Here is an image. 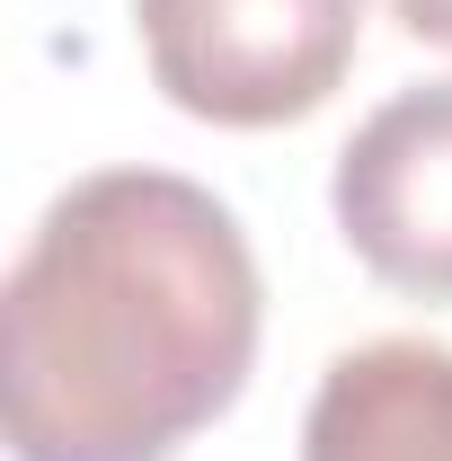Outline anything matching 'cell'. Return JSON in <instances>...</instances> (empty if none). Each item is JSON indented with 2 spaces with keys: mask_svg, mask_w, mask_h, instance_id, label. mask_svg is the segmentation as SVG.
I'll list each match as a JSON object with an SVG mask.
<instances>
[{
  "mask_svg": "<svg viewBox=\"0 0 452 461\" xmlns=\"http://www.w3.org/2000/svg\"><path fill=\"white\" fill-rule=\"evenodd\" d=\"M258 258L213 186L98 169L45 204L0 285L18 461H169L258 364Z\"/></svg>",
  "mask_w": 452,
  "mask_h": 461,
  "instance_id": "6da1fadb",
  "label": "cell"
},
{
  "mask_svg": "<svg viewBox=\"0 0 452 461\" xmlns=\"http://www.w3.org/2000/svg\"><path fill=\"white\" fill-rule=\"evenodd\" d=\"M160 98L267 133L329 107L364 45V0H133Z\"/></svg>",
  "mask_w": 452,
  "mask_h": 461,
  "instance_id": "7a4b0ae2",
  "label": "cell"
},
{
  "mask_svg": "<svg viewBox=\"0 0 452 461\" xmlns=\"http://www.w3.org/2000/svg\"><path fill=\"white\" fill-rule=\"evenodd\" d=\"M329 204L346 249L391 293L452 302V80H417L355 124Z\"/></svg>",
  "mask_w": 452,
  "mask_h": 461,
  "instance_id": "3957f363",
  "label": "cell"
},
{
  "mask_svg": "<svg viewBox=\"0 0 452 461\" xmlns=\"http://www.w3.org/2000/svg\"><path fill=\"white\" fill-rule=\"evenodd\" d=\"M302 461H452V346H346L311 391Z\"/></svg>",
  "mask_w": 452,
  "mask_h": 461,
  "instance_id": "277c9868",
  "label": "cell"
},
{
  "mask_svg": "<svg viewBox=\"0 0 452 461\" xmlns=\"http://www.w3.org/2000/svg\"><path fill=\"white\" fill-rule=\"evenodd\" d=\"M391 9L417 45H452V0H391Z\"/></svg>",
  "mask_w": 452,
  "mask_h": 461,
  "instance_id": "5b68a950",
  "label": "cell"
}]
</instances>
